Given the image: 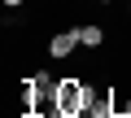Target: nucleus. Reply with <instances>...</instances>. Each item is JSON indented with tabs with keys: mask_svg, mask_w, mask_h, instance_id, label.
<instances>
[{
	"mask_svg": "<svg viewBox=\"0 0 131 118\" xmlns=\"http://www.w3.org/2000/svg\"><path fill=\"white\" fill-rule=\"evenodd\" d=\"M101 5H114V0H101Z\"/></svg>",
	"mask_w": 131,
	"mask_h": 118,
	"instance_id": "nucleus-8",
	"label": "nucleus"
},
{
	"mask_svg": "<svg viewBox=\"0 0 131 118\" xmlns=\"http://www.w3.org/2000/svg\"><path fill=\"white\" fill-rule=\"evenodd\" d=\"M92 101H96V92H92L88 83H79V79H61V83H57V109H61L66 118H88Z\"/></svg>",
	"mask_w": 131,
	"mask_h": 118,
	"instance_id": "nucleus-1",
	"label": "nucleus"
},
{
	"mask_svg": "<svg viewBox=\"0 0 131 118\" xmlns=\"http://www.w3.org/2000/svg\"><path fill=\"white\" fill-rule=\"evenodd\" d=\"M79 44H83V48H101V44H105V31H101L96 22H88V26H79Z\"/></svg>",
	"mask_w": 131,
	"mask_h": 118,
	"instance_id": "nucleus-3",
	"label": "nucleus"
},
{
	"mask_svg": "<svg viewBox=\"0 0 131 118\" xmlns=\"http://www.w3.org/2000/svg\"><path fill=\"white\" fill-rule=\"evenodd\" d=\"M114 118H131V114H114Z\"/></svg>",
	"mask_w": 131,
	"mask_h": 118,
	"instance_id": "nucleus-7",
	"label": "nucleus"
},
{
	"mask_svg": "<svg viewBox=\"0 0 131 118\" xmlns=\"http://www.w3.org/2000/svg\"><path fill=\"white\" fill-rule=\"evenodd\" d=\"M74 48H79V31H61V35H52V44H48L52 57H70Z\"/></svg>",
	"mask_w": 131,
	"mask_h": 118,
	"instance_id": "nucleus-2",
	"label": "nucleus"
},
{
	"mask_svg": "<svg viewBox=\"0 0 131 118\" xmlns=\"http://www.w3.org/2000/svg\"><path fill=\"white\" fill-rule=\"evenodd\" d=\"M18 5H22V0H5V9H18Z\"/></svg>",
	"mask_w": 131,
	"mask_h": 118,
	"instance_id": "nucleus-6",
	"label": "nucleus"
},
{
	"mask_svg": "<svg viewBox=\"0 0 131 118\" xmlns=\"http://www.w3.org/2000/svg\"><path fill=\"white\" fill-rule=\"evenodd\" d=\"M88 118H114V96H96L92 109H88Z\"/></svg>",
	"mask_w": 131,
	"mask_h": 118,
	"instance_id": "nucleus-4",
	"label": "nucleus"
},
{
	"mask_svg": "<svg viewBox=\"0 0 131 118\" xmlns=\"http://www.w3.org/2000/svg\"><path fill=\"white\" fill-rule=\"evenodd\" d=\"M44 118H66V114H61V109H57V105H52V109H48V114H44Z\"/></svg>",
	"mask_w": 131,
	"mask_h": 118,
	"instance_id": "nucleus-5",
	"label": "nucleus"
}]
</instances>
